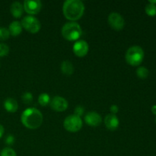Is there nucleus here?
<instances>
[{
  "mask_svg": "<svg viewBox=\"0 0 156 156\" xmlns=\"http://www.w3.org/2000/svg\"><path fill=\"white\" fill-rule=\"evenodd\" d=\"M149 71L146 67L140 66L136 69V75L139 78L142 79H145L149 76Z\"/></svg>",
  "mask_w": 156,
  "mask_h": 156,
  "instance_id": "nucleus-18",
  "label": "nucleus"
},
{
  "mask_svg": "<svg viewBox=\"0 0 156 156\" xmlns=\"http://www.w3.org/2000/svg\"><path fill=\"white\" fill-rule=\"evenodd\" d=\"M89 50L88 44L84 40L77 41L73 45V52L79 57H84L86 56Z\"/></svg>",
  "mask_w": 156,
  "mask_h": 156,
  "instance_id": "nucleus-10",
  "label": "nucleus"
},
{
  "mask_svg": "<svg viewBox=\"0 0 156 156\" xmlns=\"http://www.w3.org/2000/svg\"><path fill=\"white\" fill-rule=\"evenodd\" d=\"M83 125L82 118L75 114L69 115L66 117L63 122V126L67 131L71 133H76L80 130Z\"/></svg>",
  "mask_w": 156,
  "mask_h": 156,
  "instance_id": "nucleus-5",
  "label": "nucleus"
},
{
  "mask_svg": "<svg viewBox=\"0 0 156 156\" xmlns=\"http://www.w3.org/2000/svg\"><path fill=\"white\" fill-rule=\"evenodd\" d=\"M0 156H17L16 152L12 148L6 147L0 152Z\"/></svg>",
  "mask_w": 156,
  "mask_h": 156,
  "instance_id": "nucleus-21",
  "label": "nucleus"
},
{
  "mask_svg": "<svg viewBox=\"0 0 156 156\" xmlns=\"http://www.w3.org/2000/svg\"><path fill=\"white\" fill-rule=\"evenodd\" d=\"M24 6L19 2H14L10 6V12L15 18H21L22 16Z\"/></svg>",
  "mask_w": 156,
  "mask_h": 156,
  "instance_id": "nucleus-13",
  "label": "nucleus"
},
{
  "mask_svg": "<svg viewBox=\"0 0 156 156\" xmlns=\"http://www.w3.org/2000/svg\"><path fill=\"white\" fill-rule=\"evenodd\" d=\"M50 101H51V99H50V95L48 94H47V93H42L38 97V103L41 106L45 107L47 105H50Z\"/></svg>",
  "mask_w": 156,
  "mask_h": 156,
  "instance_id": "nucleus-17",
  "label": "nucleus"
},
{
  "mask_svg": "<svg viewBox=\"0 0 156 156\" xmlns=\"http://www.w3.org/2000/svg\"><path fill=\"white\" fill-rule=\"evenodd\" d=\"M85 12V5L80 0H66L62 6V12L66 18L71 21L82 18Z\"/></svg>",
  "mask_w": 156,
  "mask_h": 156,
  "instance_id": "nucleus-1",
  "label": "nucleus"
},
{
  "mask_svg": "<svg viewBox=\"0 0 156 156\" xmlns=\"http://www.w3.org/2000/svg\"><path fill=\"white\" fill-rule=\"evenodd\" d=\"M61 71L62 72L63 74L67 75V76L73 75V73H74L73 64L69 60H64L61 63Z\"/></svg>",
  "mask_w": 156,
  "mask_h": 156,
  "instance_id": "nucleus-16",
  "label": "nucleus"
},
{
  "mask_svg": "<svg viewBox=\"0 0 156 156\" xmlns=\"http://www.w3.org/2000/svg\"><path fill=\"white\" fill-rule=\"evenodd\" d=\"M146 13L149 16H155L156 15V5L149 2L145 8Z\"/></svg>",
  "mask_w": 156,
  "mask_h": 156,
  "instance_id": "nucleus-19",
  "label": "nucleus"
},
{
  "mask_svg": "<svg viewBox=\"0 0 156 156\" xmlns=\"http://www.w3.org/2000/svg\"><path fill=\"white\" fill-rule=\"evenodd\" d=\"M5 143L9 146H11V145H13L14 143H15V137H14L13 135L12 134H9L6 136L5 140Z\"/></svg>",
  "mask_w": 156,
  "mask_h": 156,
  "instance_id": "nucleus-25",
  "label": "nucleus"
},
{
  "mask_svg": "<svg viewBox=\"0 0 156 156\" xmlns=\"http://www.w3.org/2000/svg\"><path fill=\"white\" fill-rule=\"evenodd\" d=\"M82 34V27L75 21L66 23L62 27V35L67 41H78Z\"/></svg>",
  "mask_w": 156,
  "mask_h": 156,
  "instance_id": "nucleus-3",
  "label": "nucleus"
},
{
  "mask_svg": "<svg viewBox=\"0 0 156 156\" xmlns=\"http://www.w3.org/2000/svg\"><path fill=\"white\" fill-rule=\"evenodd\" d=\"M33 94L29 91L24 93L21 96V100L25 105H30L33 102Z\"/></svg>",
  "mask_w": 156,
  "mask_h": 156,
  "instance_id": "nucleus-20",
  "label": "nucleus"
},
{
  "mask_svg": "<svg viewBox=\"0 0 156 156\" xmlns=\"http://www.w3.org/2000/svg\"><path fill=\"white\" fill-rule=\"evenodd\" d=\"M50 107L52 109L57 112H62L68 108V101L61 96H55L50 101Z\"/></svg>",
  "mask_w": 156,
  "mask_h": 156,
  "instance_id": "nucleus-8",
  "label": "nucleus"
},
{
  "mask_svg": "<svg viewBox=\"0 0 156 156\" xmlns=\"http://www.w3.org/2000/svg\"><path fill=\"white\" fill-rule=\"evenodd\" d=\"M155 122H156V118H155Z\"/></svg>",
  "mask_w": 156,
  "mask_h": 156,
  "instance_id": "nucleus-31",
  "label": "nucleus"
},
{
  "mask_svg": "<svg viewBox=\"0 0 156 156\" xmlns=\"http://www.w3.org/2000/svg\"><path fill=\"white\" fill-rule=\"evenodd\" d=\"M105 124L110 130H116L120 125V120L117 116L110 114L105 117Z\"/></svg>",
  "mask_w": 156,
  "mask_h": 156,
  "instance_id": "nucleus-12",
  "label": "nucleus"
},
{
  "mask_svg": "<svg viewBox=\"0 0 156 156\" xmlns=\"http://www.w3.org/2000/svg\"><path fill=\"white\" fill-rule=\"evenodd\" d=\"M21 120L25 127L30 129H37L43 123V114L36 108H28L21 114Z\"/></svg>",
  "mask_w": 156,
  "mask_h": 156,
  "instance_id": "nucleus-2",
  "label": "nucleus"
},
{
  "mask_svg": "<svg viewBox=\"0 0 156 156\" xmlns=\"http://www.w3.org/2000/svg\"><path fill=\"white\" fill-rule=\"evenodd\" d=\"M0 66H1V64H0Z\"/></svg>",
  "mask_w": 156,
  "mask_h": 156,
  "instance_id": "nucleus-30",
  "label": "nucleus"
},
{
  "mask_svg": "<svg viewBox=\"0 0 156 156\" xmlns=\"http://www.w3.org/2000/svg\"><path fill=\"white\" fill-rule=\"evenodd\" d=\"M149 2L152 3V4H154V5H156V0H154V1H149Z\"/></svg>",
  "mask_w": 156,
  "mask_h": 156,
  "instance_id": "nucleus-29",
  "label": "nucleus"
},
{
  "mask_svg": "<svg viewBox=\"0 0 156 156\" xmlns=\"http://www.w3.org/2000/svg\"><path fill=\"white\" fill-rule=\"evenodd\" d=\"M85 122L91 126H98L102 122V118L99 114L94 111H91L85 116Z\"/></svg>",
  "mask_w": 156,
  "mask_h": 156,
  "instance_id": "nucleus-11",
  "label": "nucleus"
},
{
  "mask_svg": "<svg viewBox=\"0 0 156 156\" xmlns=\"http://www.w3.org/2000/svg\"><path fill=\"white\" fill-rule=\"evenodd\" d=\"M152 114L156 115V105H153V106L152 107Z\"/></svg>",
  "mask_w": 156,
  "mask_h": 156,
  "instance_id": "nucleus-28",
  "label": "nucleus"
},
{
  "mask_svg": "<svg viewBox=\"0 0 156 156\" xmlns=\"http://www.w3.org/2000/svg\"><path fill=\"white\" fill-rule=\"evenodd\" d=\"M10 36L9 29L6 27H0V41H5Z\"/></svg>",
  "mask_w": 156,
  "mask_h": 156,
  "instance_id": "nucleus-22",
  "label": "nucleus"
},
{
  "mask_svg": "<svg viewBox=\"0 0 156 156\" xmlns=\"http://www.w3.org/2000/svg\"><path fill=\"white\" fill-rule=\"evenodd\" d=\"M21 25L27 31L36 34L41 30V24L39 20L32 15L25 16L21 20Z\"/></svg>",
  "mask_w": 156,
  "mask_h": 156,
  "instance_id": "nucleus-6",
  "label": "nucleus"
},
{
  "mask_svg": "<svg viewBox=\"0 0 156 156\" xmlns=\"http://www.w3.org/2000/svg\"><path fill=\"white\" fill-rule=\"evenodd\" d=\"M9 47L5 44H0V57H3L9 54Z\"/></svg>",
  "mask_w": 156,
  "mask_h": 156,
  "instance_id": "nucleus-23",
  "label": "nucleus"
},
{
  "mask_svg": "<svg viewBox=\"0 0 156 156\" xmlns=\"http://www.w3.org/2000/svg\"><path fill=\"white\" fill-rule=\"evenodd\" d=\"M84 112H85V108H84L82 106L79 105V106H77L76 108H75L74 114L75 115L79 116V117H81V116L83 115Z\"/></svg>",
  "mask_w": 156,
  "mask_h": 156,
  "instance_id": "nucleus-24",
  "label": "nucleus"
},
{
  "mask_svg": "<svg viewBox=\"0 0 156 156\" xmlns=\"http://www.w3.org/2000/svg\"><path fill=\"white\" fill-rule=\"evenodd\" d=\"M108 21L109 25L116 30H121L125 26V20L118 12H111L108 15Z\"/></svg>",
  "mask_w": 156,
  "mask_h": 156,
  "instance_id": "nucleus-7",
  "label": "nucleus"
},
{
  "mask_svg": "<svg viewBox=\"0 0 156 156\" xmlns=\"http://www.w3.org/2000/svg\"><path fill=\"white\" fill-rule=\"evenodd\" d=\"M4 108L8 112H16L18 108V101L13 98H8L4 101Z\"/></svg>",
  "mask_w": 156,
  "mask_h": 156,
  "instance_id": "nucleus-14",
  "label": "nucleus"
},
{
  "mask_svg": "<svg viewBox=\"0 0 156 156\" xmlns=\"http://www.w3.org/2000/svg\"><path fill=\"white\" fill-rule=\"evenodd\" d=\"M24 9L29 15H37L42 8V4L39 0H25L24 2Z\"/></svg>",
  "mask_w": 156,
  "mask_h": 156,
  "instance_id": "nucleus-9",
  "label": "nucleus"
},
{
  "mask_svg": "<svg viewBox=\"0 0 156 156\" xmlns=\"http://www.w3.org/2000/svg\"><path fill=\"white\" fill-rule=\"evenodd\" d=\"M110 111H111V113L112 114H114L116 115L117 112L119 111V108L117 105H111V108H110Z\"/></svg>",
  "mask_w": 156,
  "mask_h": 156,
  "instance_id": "nucleus-26",
  "label": "nucleus"
},
{
  "mask_svg": "<svg viewBox=\"0 0 156 156\" xmlns=\"http://www.w3.org/2000/svg\"><path fill=\"white\" fill-rule=\"evenodd\" d=\"M144 50L140 46H132L126 52V62L133 66H139L144 59Z\"/></svg>",
  "mask_w": 156,
  "mask_h": 156,
  "instance_id": "nucleus-4",
  "label": "nucleus"
},
{
  "mask_svg": "<svg viewBox=\"0 0 156 156\" xmlns=\"http://www.w3.org/2000/svg\"><path fill=\"white\" fill-rule=\"evenodd\" d=\"M4 132H5L4 126H3L2 124H0V139L2 137L3 134H4Z\"/></svg>",
  "mask_w": 156,
  "mask_h": 156,
  "instance_id": "nucleus-27",
  "label": "nucleus"
},
{
  "mask_svg": "<svg viewBox=\"0 0 156 156\" xmlns=\"http://www.w3.org/2000/svg\"><path fill=\"white\" fill-rule=\"evenodd\" d=\"M22 25H21V23L18 21H14L9 24V30L10 35L13 37H17L21 33L22 31Z\"/></svg>",
  "mask_w": 156,
  "mask_h": 156,
  "instance_id": "nucleus-15",
  "label": "nucleus"
}]
</instances>
